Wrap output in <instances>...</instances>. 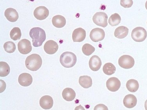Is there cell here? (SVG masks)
<instances>
[{
  "mask_svg": "<svg viewBox=\"0 0 147 110\" xmlns=\"http://www.w3.org/2000/svg\"><path fill=\"white\" fill-rule=\"evenodd\" d=\"M30 36L32 39L33 46L36 47L42 46L46 39L45 32L40 27L32 29L30 32Z\"/></svg>",
  "mask_w": 147,
  "mask_h": 110,
  "instance_id": "1",
  "label": "cell"
},
{
  "mask_svg": "<svg viewBox=\"0 0 147 110\" xmlns=\"http://www.w3.org/2000/svg\"><path fill=\"white\" fill-rule=\"evenodd\" d=\"M42 59L38 54H31L27 57L25 61V65L28 70L32 71H36L41 67Z\"/></svg>",
  "mask_w": 147,
  "mask_h": 110,
  "instance_id": "2",
  "label": "cell"
},
{
  "mask_svg": "<svg viewBox=\"0 0 147 110\" xmlns=\"http://www.w3.org/2000/svg\"><path fill=\"white\" fill-rule=\"evenodd\" d=\"M60 61L62 66L65 68H72L77 63V57L72 52H64L60 56Z\"/></svg>",
  "mask_w": 147,
  "mask_h": 110,
  "instance_id": "3",
  "label": "cell"
},
{
  "mask_svg": "<svg viewBox=\"0 0 147 110\" xmlns=\"http://www.w3.org/2000/svg\"><path fill=\"white\" fill-rule=\"evenodd\" d=\"M147 31L145 29L142 27H138L133 30L131 37L136 42H142L147 38Z\"/></svg>",
  "mask_w": 147,
  "mask_h": 110,
  "instance_id": "4",
  "label": "cell"
},
{
  "mask_svg": "<svg viewBox=\"0 0 147 110\" xmlns=\"http://www.w3.org/2000/svg\"><path fill=\"white\" fill-rule=\"evenodd\" d=\"M108 16L107 14L103 12L96 13L93 17V22L98 26L105 27L108 25Z\"/></svg>",
  "mask_w": 147,
  "mask_h": 110,
  "instance_id": "5",
  "label": "cell"
},
{
  "mask_svg": "<svg viewBox=\"0 0 147 110\" xmlns=\"http://www.w3.org/2000/svg\"><path fill=\"white\" fill-rule=\"evenodd\" d=\"M119 64L121 68L128 69L131 68L135 65V60L130 55H122L119 59Z\"/></svg>",
  "mask_w": 147,
  "mask_h": 110,
  "instance_id": "6",
  "label": "cell"
},
{
  "mask_svg": "<svg viewBox=\"0 0 147 110\" xmlns=\"http://www.w3.org/2000/svg\"><path fill=\"white\" fill-rule=\"evenodd\" d=\"M18 50L21 54H27L32 51L30 41L26 39L20 41L18 44Z\"/></svg>",
  "mask_w": 147,
  "mask_h": 110,
  "instance_id": "7",
  "label": "cell"
},
{
  "mask_svg": "<svg viewBox=\"0 0 147 110\" xmlns=\"http://www.w3.org/2000/svg\"><path fill=\"white\" fill-rule=\"evenodd\" d=\"M105 31L102 29L96 28L92 30L90 33V38L93 42H98L103 40L105 38Z\"/></svg>",
  "mask_w": 147,
  "mask_h": 110,
  "instance_id": "8",
  "label": "cell"
},
{
  "mask_svg": "<svg viewBox=\"0 0 147 110\" xmlns=\"http://www.w3.org/2000/svg\"><path fill=\"white\" fill-rule=\"evenodd\" d=\"M49 15V11L45 6L36 7L34 11V16L38 20H42L47 19Z\"/></svg>",
  "mask_w": 147,
  "mask_h": 110,
  "instance_id": "9",
  "label": "cell"
},
{
  "mask_svg": "<svg viewBox=\"0 0 147 110\" xmlns=\"http://www.w3.org/2000/svg\"><path fill=\"white\" fill-rule=\"evenodd\" d=\"M106 84L108 90L112 92L117 91L121 86V83L120 80L115 77L108 79Z\"/></svg>",
  "mask_w": 147,
  "mask_h": 110,
  "instance_id": "10",
  "label": "cell"
},
{
  "mask_svg": "<svg viewBox=\"0 0 147 110\" xmlns=\"http://www.w3.org/2000/svg\"><path fill=\"white\" fill-rule=\"evenodd\" d=\"M86 37V32L82 28H78L74 30L72 34L73 41L75 42H82Z\"/></svg>",
  "mask_w": 147,
  "mask_h": 110,
  "instance_id": "11",
  "label": "cell"
},
{
  "mask_svg": "<svg viewBox=\"0 0 147 110\" xmlns=\"http://www.w3.org/2000/svg\"><path fill=\"white\" fill-rule=\"evenodd\" d=\"M58 48V45L57 43L52 40L47 41L44 47V50L46 53L50 55L55 54Z\"/></svg>",
  "mask_w": 147,
  "mask_h": 110,
  "instance_id": "12",
  "label": "cell"
},
{
  "mask_svg": "<svg viewBox=\"0 0 147 110\" xmlns=\"http://www.w3.org/2000/svg\"><path fill=\"white\" fill-rule=\"evenodd\" d=\"M18 82L22 86L27 87L32 84L33 78L30 74L26 73H24L19 75Z\"/></svg>",
  "mask_w": 147,
  "mask_h": 110,
  "instance_id": "13",
  "label": "cell"
},
{
  "mask_svg": "<svg viewBox=\"0 0 147 110\" xmlns=\"http://www.w3.org/2000/svg\"><path fill=\"white\" fill-rule=\"evenodd\" d=\"M89 65L90 68L92 71H98L101 67V60L97 55H93L91 57L89 61Z\"/></svg>",
  "mask_w": 147,
  "mask_h": 110,
  "instance_id": "14",
  "label": "cell"
},
{
  "mask_svg": "<svg viewBox=\"0 0 147 110\" xmlns=\"http://www.w3.org/2000/svg\"><path fill=\"white\" fill-rule=\"evenodd\" d=\"M39 103L41 107L44 109H50L53 106V100L50 96H44L40 99Z\"/></svg>",
  "mask_w": 147,
  "mask_h": 110,
  "instance_id": "15",
  "label": "cell"
},
{
  "mask_svg": "<svg viewBox=\"0 0 147 110\" xmlns=\"http://www.w3.org/2000/svg\"><path fill=\"white\" fill-rule=\"evenodd\" d=\"M137 98L136 96L132 94H129L124 97L123 103L127 108L131 109L137 105Z\"/></svg>",
  "mask_w": 147,
  "mask_h": 110,
  "instance_id": "16",
  "label": "cell"
},
{
  "mask_svg": "<svg viewBox=\"0 0 147 110\" xmlns=\"http://www.w3.org/2000/svg\"><path fill=\"white\" fill-rule=\"evenodd\" d=\"M5 15L7 20L10 22H16L19 19L18 12L13 8H7L5 11Z\"/></svg>",
  "mask_w": 147,
  "mask_h": 110,
  "instance_id": "17",
  "label": "cell"
},
{
  "mask_svg": "<svg viewBox=\"0 0 147 110\" xmlns=\"http://www.w3.org/2000/svg\"><path fill=\"white\" fill-rule=\"evenodd\" d=\"M52 22L53 24L55 27L61 28L66 25V20L63 16L57 15L53 17Z\"/></svg>",
  "mask_w": 147,
  "mask_h": 110,
  "instance_id": "18",
  "label": "cell"
},
{
  "mask_svg": "<svg viewBox=\"0 0 147 110\" xmlns=\"http://www.w3.org/2000/svg\"><path fill=\"white\" fill-rule=\"evenodd\" d=\"M62 96L64 100L71 101L74 100L76 98V93L72 89L67 87L63 91Z\"/></svg>",
  "mask_w": 147,
  "mask_h": 110,
  "instance_id": "19",
  "label": "cell"
},
{
  "mask_svg": "<svg viewBox=\"0 0 147 110\" xmlns=\"http://www.w3.org/2000/svg\"><path fill=\"white\" fill-rule=\"evenodd\" d=\"M129 29L126 27L121 26L117 28L115 31V36L119 39H123L128 35Z\"/></svg>",
  "mask_w": 147,
  "mask_h": 110,
  "instance_id": "20",
  "label": "cell"
},
{
  "mask_svg": "<svg viewBox=\"0 0 147 110\" xmlns=\"http://www.w3.org/2000/svg\"><path fill=\"white\" fill-rule=\"evenodd\" d=\"M79 83L84 88H90L92 87V79L91 77L87 75L80 76L79 79Z\"/></svg>",
  "mask_w": 147,
  "mask_h": 110,
  "instance_id": "21",
  "label": "cell"
},
{
  "mask_svg": "<svg viewBox=\"0 0 147 110\" xmlns=\"http://www.w3.org/2000/svg\"><path fill=\"white\" fill-rule=\"evenodd\" d=\"M126 86L129 91L132 93H135L138 90L139 85L137 80L130 79L127 81Z\"/></svg>",
  "mask_w": 147,
  "mask_h": 110,
  "instance_id": "22",
  "label": "cell"
},
{
  "mask_svg": "<svg viewBox=\"0 0 147 110\" xmlns=\"http://www.w3.org/2000/svg\"><path fill=\"white\" fill-rule=\"evenodd\" d=\"M10 68L9 65L5 62H0V77H5L9 74Z\"/></svg>",
  "mask_w": 147,
  "mask_h": 110,
  "instance_id": "23",
  "label": "cell"
},
{
  "mask_svg": "<svg viewBox=\"0 0 147 110\" xmlns=\"http://www.w3.org/2000/svg\"><path fill=\"white\" fill-rule=\"evenodd\" d=\"M103 71L104 73L107 75H112L115 72L116 67L111 63H107L104 65L103 67Z\"/></svg>",
  "mask_w": 147,
  "mask_h": 110,
  "instance_id": "24",
  "label": "cell"
},
{
  "mask_svg": "<svg viewBox=\"0 0 147 110\" xmlns=\"http://www.w3.org/2000/svg\"><path fill=\"white\" fill-rule=\"evenodd\" d=\"M121 18L119 14L115 13L111 15L109 17L108 22L111 26H115L121 23Z\"/></svg>",
  "mask_w": 147,
  "mask_h": 110,
  "instance_id": "25",
  "label": "cell"
},
{
  "mask_svg": "<svg viewBox=\"0 0 147 110\" xmlns=\"http://www.w3.org/2000/svg\"><path fill=\"white\" fill-rule=\"evenodd\" d=\"M21 30L19 27L13 28L11 31L10 36L11 38L13 40L16 41L20 39L21 37Z\"/></svg>",
  "mask_w": 147,
  "mask_h": 110,
  "instance_id": "26",
  "label": "cell"
},
{
  "mask_svg": "<svg viewBox=\"0 0 147 110\" xmlns=\"http://www.w3.org/2000/svg\"><path fill=\"white\" fill-rule=\"evenodd\" d=\"M95 48L88 43L85 44L82 47V52L85 55L89 56L95 52Z\"/></svg>",
  "mask_w": 147,
  "mask_h": 110,
  "instance_id": "27",
  "label": "cell"
},
{
  "mask_svg": "<svg viewBox=\"0 0 147 110\" xmlns=\"http://www.w3.org/2000/svg\"><path fill=\"white\" fill-rule=\"evenodd\" d=\"M4 48L7 53H12L16 51V45L12 41H7L4 44Z\"/></svg>",
  "mask_w": 147,
  "mask_h": 110,
  "instance_id": "28",
  "label": "cell"
},
{
  "mask_svg": "<svg viewBox=\"0 0 147 110\" xmlns=\"http://www.w3.org/2000/svg\"><path fill=\"white\" fill-rule=\"evenodd\" d=\"M121 5L124 8H129L133 5V1L132 0H122L121 1Z\"/></svg>",
  "mask_w": 147,
  "mask_h": 110,
  "instance_id": "29",
  "label": "cell"
},
{
  "mask_svg": "<svg viewBox=\"0 0 147 110\" xmlns=\"http://www.w3.org/2000/svg\"><path fill=\"white\" fill-rule=\"evenodd\" d=\"M94 110H108L107 106L103 104L97 105L94 108Z\"/></svg>",
  "mask_w": 147,
  "mask_h": 110,
  "instance_id": "30",
  "label": "cell"
}]
</instances>
